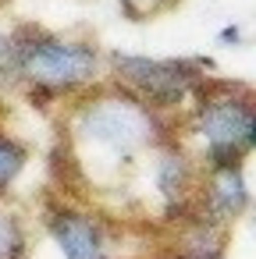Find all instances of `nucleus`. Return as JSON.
Wrapping results in <instances>:
<instances>
[{"mask_svg": "<svg viewBox=\"0 0 256 259\" xmlns=\"http://www.w3.org/2000/svg\"><path fill=\"white\" fill-rule=\"evenodd\" d=\"M178 139L174 117L146 107L139 96L125 93L121 85H93L79 96L71 110V142L89 149V156H100L107 170H125L142 153H153L157 146ZM89 156H71L75 163Z\"/></svg>", "mask_w": 256, "mask_h": 259, "instance_id": "obj_1", "label": "nucleus"}, {"mask_svg": "<svg viewBox=\"0 0 256 259\" xmlns=\"http://www.w3.org/2000/svg\"><path fill=\"white\" fill-rule=\"evenodd\" d=\"M107 57L89 39L54 36L40 25H18L11 32V71L25 82L36 107L57 96H82L100 85V68Z\"/></svg>", "mask_w": 256, "mask_h": 259, "instance_id": "obj_2", "label": "nucleus"}, {"mask_svg": "<svg viewBox=\"0 0 256 259\" xmlns=\"http://www.w3.org/2000/svg\"><path fill=\"white\" fill-rule=\"evenodd\" d=\"M185 132L199 142V163L206 174L242 167L245 153L256 149V103L242 85L210 75L189 107Z\"/></svg>", "mask_w": 256, "mask_h": 259, "instance_id": "obj_3", "label": "nucleus"}, {"mask_svg": "<svg viewBox=\"0 0 256 259\" xmlns=\"http://www.w3.org/2000/svg\"><path fill=\"white\" fill-rule=\"evenodd\" d=\"M107 71H111L114 85L139 96L146 107L174 117V110L192 103L196 93L203 89V82L213 75V61L210 57H160L157 61V57H142V54L111 50Z\"/></svg>", "mask_w": 256, "mask_h": 259, "instance_id": "obj_4", "label": "nucleus"}, {"mask_svg": "<svg viewBox=\"0 0 256 259\" xmlns=\"http://www.w3.org/2000/svg\"><path fill=\"white\" fill-rule=\"evenodd\" d=\"M43 224L64 259H114V224L71 202H47Z\"/></svg>", "mask_w": 256, "mask_h": 259, "instance_id": "obj_5", "label": "nucleus"}, {"mask_svg": "<svg viewBox=\"0 0 256 259\" xmlns=\"http://www.w3.org/2000/svg\"><path fill=\"white\" fill-rule=\"evenodd\" d=\"M249 206V185L242 167H228V170H210L206 181L199 185V199H196V217L228 227L235 217H242Z\"/></svg>", "mask_w": 256, "mask_h": 259, "instance_id": "obj_6", "label": "nucleus"}, {"mask_svg": "<svg viewBox=\"0 0 256 259\" xmlns=\"http://www.w3.org/2000/svg\"><path fill=\"white\" fill-rule=\"evenodd\" d=\"M25 160H29L25 146L18 139H11V135L0 132V192H8L18 181V174L25 170Z\"/></svg>", "mask_w": 256, "mask_h": 259, "instance_id": "obj_7", "label": "nucleus"}, {"mask_svg": "<svg viewBox=\"0 0 256 259\" xmlns=\"http://www.w3.org/2000/svg\"><path fill=\"white\" fill-rule=\"evenodd\" d=\"M221 43H242V25H224L221 29Z\"/></svg>", "mask_w": 256, "mask_h": 259, "instance_id": "obj_8", "label": "nucleus"}, {"mask_svg": "<svg viewBox=\"0 0 256 259\" xmlns=\"http://www.w3.org/2000/svg\"><path fill=\"white\" fill-rule=\"evenodd\" d=\"M4 4H8V0H0V8H4Z\"/></svg>", "mask_w": 256, "mask_h": 259, "instance_id": "obj_9", "label": "nucleus"}, {"mask_svg": "<svg viewBox=\"0 0 256 259\" xmlns=\"http://www.w3.org/2000/svg\"><path fill=\"white\" fill-rule=\"evenodd\" d=\"M252 220H256V217H252Z\"/></svg>", "mask_w": 256, "mask_h": 259, "instance_id": "obj_10", "label": "nucleus"}]
</instances>
